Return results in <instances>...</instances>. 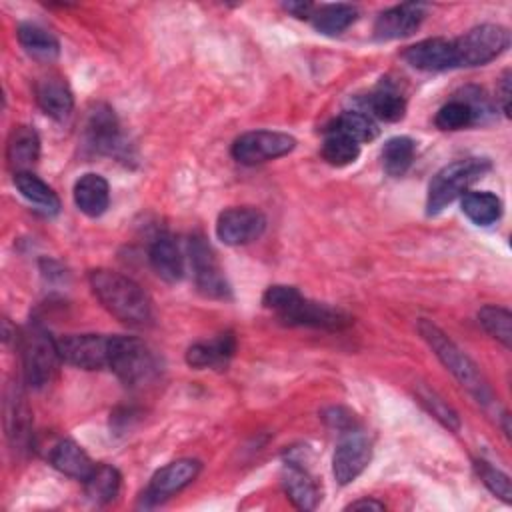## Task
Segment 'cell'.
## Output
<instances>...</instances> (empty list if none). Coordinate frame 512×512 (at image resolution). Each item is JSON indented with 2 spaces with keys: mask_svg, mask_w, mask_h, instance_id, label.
<instances>
[{
  "mask_svg": "<svg viewBox=\"0 0 512 512\" xmlns=\"http://www.w3.org/2000/svg\"><path fill=\"white\" fill-rule=\"evenodd\" d=\"M120 472L108 464H96L90 476L84 480L86 496L96 504H106L114 500L120 492Z\"/></svg>",
  "mask_w": 512,
  "mask_h": 512,
  "instance_id": "cell-28",
  "label": "cell"
},
{
  "mask_svg": "<svg viewBox=\"0 0 512 512\" xmlns=\"http://www.w3.org/2000/svg\"><path fill=\"white\" fill-rule=\"evenodd\" d=\"M86 140L96 152L104 154H116L120 150V130H118V120L114 112L98 104L86 122Z\"/></svg>",
  "mask_w": 512,
  "mask_h": 512,
  "instance_id": "cell-17",
  "label": "cell"
},
{
  "mask_svg": "<svg viewBox=\"0 0 512 512\" xmlns=\"http://www.w3.org/2000/svg\"><path fill=\"white\" fill-rule=\"evenodd\" d=\"M488 158H462L446 164L440 168L428 186V198H426V212L438 214L448 204H452L458 196H462L476 180H480L490 170Z\"/></svg>",
  "mask_w": 512,
  "mask_h": 512,
  "instance_id": "cell-5",
  "label": "cell"
},
{
  "mask_svg": "<svg viewBox=\"0 0 512 512\" xmlns=\"http://www.w3.org/2000/svg\"><path fill=\"white\" fill-rule=\"evenodd\" d=\"M14 186L42 214H46V216L58 214V210H60L58 194L44 180H40L36 174H32V172L14 174Z\"/></svg>",
  "mask_w": 512,
  "mask_h": 512,
  "instance_id": "cell-24",
  "label": "cell"
},
{
  "mask_svg": "<svg viewBox=\"0 0 512 512\" xmlns=\"http://www.w3.org/2000/svg\"><path fill=\"white\" fill-rule=\"evenodd\" d=\"M188 260L196 280L198 290L208 298H230V284L224 276V270L202 236H192L188 242Z\"/></svg>",
  "mask_w": 512,
  "mask_h": 512,
  "instance_id": "cell-9",
  "label": "cell"
},
{
  "mask_svg": "<svg viewBox=\"0 0 512 512\" xmlns=\"http://www.w3.org/2000/svg\"><path fill=\"white\" fill-rule=\"evenodd\" d=\"M108 368L126 386H142L156 374V360L140 338L112 336Z\"/></svg>",
  "mask_w": 512,
  "mask_h": 512,
  "instance_id": "cell-7",
  "label": "cell"
},
{
  "mask_svg": "<svg viewBox=\"0 0 512 512\" xmlns=\"http://www.w3.org/2000/svg\"><path fill=\"white\" fill-rule=\"evenodd\" d=\"M200 468H202V464L194 458H180V460H174V462L162 466L160 470L154 472V476L144 492V498L152 500L156 504V502L180 492L198 476Z\"/></svg>",
  "mask_w": 512,
  "mask_h": 512,
  "instance_id": "cell-13",
  "label": "cell"
},
{
  "mask_svg": "<svg viewBox=\"0 0 512 512\" xmlns=\"http://www.w3.org/2000/svg\"><path fill=\"white\" fill-rule=\"evenodd\" d=\"M360 156V144L342 132L332 128L326 130L322 142V158L332 166H348Z\"/></svg>",
  "mask_w": 512,
  "mask_h": 512,
  "instance_id": "cell-33",
  "label": "cell"
},
{
  "mask_svg": "<svg viewBox=\"0 0 512 512\" xmlns=\"http://www.w3.org/2000/svg\"><path fill=\"white\" fill-rule=\"evenodd\" d=\"M372 116L384 120V122H398L404 118L406 112V100L404 96L392 88L390 84H380L366 100Z\"/></svg>",
  "mask_w": 512,
  "mask_h": 512,
  "instance_id": "cell-29",
  "label": "cell"
},
{
  "mask_svg": "<svg viewBox=\"0 0 512 512\" xmlns=\"http://www.w3.org/2000/svg\"><path fill=\"white\" fill-rule=\"evenodd\" d=\"M236 350L232 332H222L208 342H196L186 352V362L192 368H224Z\"/></svg>",
  "mask_w": 512,
  "mask_h": 512,
  "instance_id": "cell-19",
  "label": "cell"
},
{
  "mask_svg": "<svg viewBox=\"0 0 512 512\" xmlns=\"http://www.w3.org/2000/svg\"><path fill=\"white\" fill-rule=\"evenodd\" d=\"M404 60L424 72H442L456 68L454 42L446 38H426L404 50Z\"/></svg>",
  "mask_w": 512,
  "mask_h": 512,
  "instance_id": "cell-15",
  "label": "cell"
},
{
  "mask_svg": "<svg viewBox=\"0 0 512 512\" xmlns=\"http://www.w3.org/2000/svg\"><path fill=\"white\" fill-rule=\"evenodd\" d=\"M262 304L268 310H272L284 324H290V326L340 330L352 322V318L344 310L328 306L324 302L308 300L294 286L274 284L266 288L262 296Z\"/></svg>",
  "mask_w": 512,
  "mask_h": 512,
  "instance_id": "cell-2",
  "label": "cell"
},
{
  "mask_svg": "<svg viewBox=\"0 0 512 512\" xmlns=\"http://www.w3.org/2000/svg\"><path fill=\"white\" fill-rule=\"evenodd\" d=\"M266 216L250 206L226 208L216 220V236L228 246H242L262 236Z\"/></svg>",
  "mask_w": 512,
  "mask_h": 512,
  "instance_id": "cell-12",
  "label": "cell"
},
{
  "mask_svg": "<svg viewBox=\"0 0 512 512\" xmlns=\"http://www.w3.org/2000/svg\"><path fill=\"white\" fill-rule=\"evenodd\" d=\"M510 70H506L500 78V86H498V100H500V106L504 110L506 116H510V100H512V90H510Z\"/></svg>",
  "mask_w": 512,
  "mask_h": 512,
  "instance_id": "cell-39",
  "label": "cell"
},
{
  "mask_svg": "<svg viewBox=\"0 0 512 512\" xmlns=\"http://www.w3.org/2000/svg\"><path fill=\"white\" fill-rule=\"evenodd\" d=\"M372 458L370 440L358 430L342 432V438L332 456V474L340 486L356 480Z\"/></svg>",
  "mask_w": 512,
  "mask_h": 512,
  "instance_id": "cell-11",
  "label": "cell"
},
{
  "mask_svg": "<svg viewBox=\"0 0 512 512\" xmlns=\"http://www.w3.org/2000/svg\"><path fill=\"white\" fill-rule=\"evenodd\" d=\"M36 100L38 106L54 120H64L70 116L74 108V96L70 86L60 76L42 78L36 84Z\"/></svg>",
  "mask_w": 512,
  "mask_h": 512,
  "instance_id": "cell-22",
  "label": "cell"
},
{
  "mask_svg": "<svg viewBox=\"0 0 512 512\" xmlns=\"http://www.w3.org/2000/svg\"><path fill=\"white\" fill-rule=\"evenodd\" d=\"M416 154V144L408 136H394L386 140L382 148V166L388 176H404L412 166Z\"/></svg>",
  "mask_w": 512,
  "mask_h": 512,
  "instance_id": "cell-30",
  "label": "cell"
},
{
  "mask_svg": "<svg viewBox=\"0 0 512 512\" xmlns=\"http://www.w3.org/2000/svg\"><path fill=\"white\" fill-rule=\"evenodd\" d=\"M462 212L476 226H490L502 216V200L488 190L466 192L462 196Z\"/></svg>",
  "mask_w": 512,
  "mask_h": 512,
  "instance_id": "cell-27",
  "label": "cell"
},
{
  "mask_svg": "<svg viewBox=\"0 0 512 512\" xmlns=\"http://www.w3.org/2000/svg\"><path fill=\"white\" fill-rule=\"evenodd\" d=\"M358 18V10L352 4H324L314 8L310 20L312 26L326 36H338Z\"/></svg>",
  "mask_w": 512,
  "mask_h": 512,
  "instance_id": "cell-26",
  "label": "cell"
},
{
  "mask_svg": "<svg viewBox=\"0 0 512 512\" xmlns=\"http://www.w3.org/2000/svg\"><path fill=\"white\" fill-rule=\"evenodd\" d=\"M420 400H422V404L432 412V416H436L444 426H448V428H452V430H458V428H460L458 414H456L440 396H436V394L430 392V390H420Z\"/></svg>",
  "mask_w": 512,
  "mask_h": 512,
  "instance_id": "cell-37",
  "label": "cell"
},
{
  "mask_svg": "<svg viewBox=\"0 0 512 512\" xmlns=\"http://www.w3.org/2000/svg\"><path fill=\"white\" fill-rule=\"evenodd\" d=\"M386 506L374 498H360L346 506V510H384Z\"/></svg>",
  "mask_w": 512,
  "mask_h": 512,
  "instance_id": "cell-41",
  "label": "cell"
},
{
  "mask_svg": "<svg viewBox=\"0 0 512 512\" xmlns=\"http://www.w3.org/2000/svg\"><path fill=\"white\" fill-rule=\"evenodd\" d=\"M40 158V138L32 126L18 124L6 142V160L14 174L30 172Z\"/></svg>",
  "mask_w": 512,
  "mask_h": 512,
  "instance_id": "cell-16",
  "label": "cell"
},
{
  "mask_svg": "<svg viewBox=\"0 0 512 512\" xmlns=\"http://www.w3.org/2000/svg\"><path fill=\"white\" fill-rule=\"evenodd\" d=\"M434 122L440 130H462V128L476 122V114L464 98L462 100H450L436 112Z\"/></svg>",
  "mask_w": 512,
  "mask_h": 512,
  "instance_id": "cell-35",
  "label": "cell"
},
{
  "mask_svg": "<svg viewBox=\"0 0 512 512\" xmlns=\"http://www.w3.org/2000/svg\"><path fill=\"white\" fill-rule=\"evenodd\" d=\"M56 340H58V350H60L62 362L76 366V368H84V370L108 368L112 336L66 334Z\"/></svg>",
  "mask_w": 512,
  "mask_h": 512,
  "instance_id": "cell-10",
  "label": "cell"
},
{
  "mask_svg": "<svg viewBox=\"0 0 512 512\" xmlns=\"http://www.w3.org/2000/svg\"><path fill=\"white\" fill-rule=\"evenodd\" d=\"M282 8H284L286 12H290L292 16H296V18H306V20H310V16H312V12H314L316 6L310 4V2H284Z\"/></svg>",
  "mask_w": 512,
  "mask_h": 512,
  "instance_id": "cell-40",
  "label": "cell"
},
{
  "mask_svg": "<svg viewBox=\"0 0 512 512\" xmlns=\"http://www.w3.org/2000/svg\"><path fill=\"white\" fill-rule=\"evenodd\" d=\"M90 286L100 304L126 326H148L152 322V302L132 278L98 268L90 272Z\"/></svg>",
  "mask_w": 512,
  "mask_h": 512,
  "instance_id": "cell-1",
  "label": "cell"
},
{
  "mask_svg": "<svg viewBox=\"0 0 512 512\" xmlns=\"http://www.w3.org/2000/svg\"><path fill=\"white\" fill-rule=\"evenodd\" d=\"M74 202L78 210L90 218L104 214L110 204V188L106 178L96 172L80 176L74 184Z\"/></svg>",
  "mask_w": 512,
  "mask_h": 512,
  "instance_id": "cell-21",
  "label": "cell"
},
{
  "mask_svg": "<svg viewBox=\"0 0 512 512\" xmlns=\"http://www.w3.org/2000/svg\"><path fill=\"white\" fill-rule=\"evenodd\" d=\"M336 132L346 134L348 138H352L354 142L362 144V142H372L378 136V126L372 120V116L358 112V110H348L342 112L330 126Z\"/></svg>",
  "mask_w": 512,
  "mask_h": 512,
  "instance_id": "cell-32",
  "label": "cell"
},
{
  "mask_svg": "<svg viewBox=\"0 0 512 512\" xmlns=\"http://www.w3.org/2000/svg\"><path fill=\"white\" fill-rule=\"evenodd\" d=\"M478 320L492 338H496L502 346L510 348V342H512V314L506 308L484 306L478 312Z\"/></svg>",
  "mask_w": 512,
  "mask_h": 512,
  "instance_id": "cell-34",
  "label": "cell"
},
{
  "mask_svg": "<svg viewBox=\"0 0 512 512\" xmlns=\"http://www.w3.org/2000/svg\"><path fill=\"white\" fill-rule=\"evenodd\" d=\"M50 462L56 470H60L62 474L76 478V480H86L90 476V472L94 470V462L90 460V456L82 450V446H78L74 440L64 438L60 440L52 452H50Z\"/></svg>",
  "mask_w": 512,
  "mask_h": 512,
  "instance_id": "cell-23",
  "label": "cell"
},
{
  "mask_svg": "<svg viewBox=\"0 0 512 512\" xmlns=\"http://www.w3.org/2000/svg\"><path fill=\"white\" fill-rule=\"evenodd\" d=\"M22 368L26 384L32 388H42L50 384L60 368L62 356L58 350V340L50 336L40 324H28L18 336Z\"/></svg>",
  "mask_w": 512,
  "mask_h": 512,
  "instance_id": "cell-3",
  "label": "cell"
},
{
  "mask_svg": "<svg viewBox=\"0 0 512 512\" xmlns=\"http://www.w3.org/2000/svg\"><path fill=\"white\" fill-rule=\"evenodd\" d=\"M282 486L292 504L300 510H314L320 500V490L312 474L298 462L288 460L282 468Z\"/></svg>",
  "mask_w": 512,
  "mask_h": 512,
  "instance_id": "cell-18",
  "label": "cell"
},
{
  "mask_svg": "<svg viewBox=\"0 0 512 512\" xmlns=\"http://www.w3.org/2000/svg\"><path fill=\"white\" fill-rule=\"evenodd\" d=\"M418 330L422 338L428 342V346L434 350L438 360L452 372V376L474 396L478 402H488L490 400V388L488 382L484 380L482 372L478 366L432 322L420 320Z\"/></svg>",
  "mask_w": 512,
  "mask_h": 512,
  "instance_id": "cell-4",
  "label": "cell"
},
{
  "mask_svg": "<svg viewBox=\"0 0 512 512\" xmlns=\"http://www.w3.org/2000/svg\"><path fill=\"white\" fill-rule=\"evenodd\" d=\"M296 138L278 130H252L240 134L232 144V156L240 164L254 166L290 154Z\"/></svg>",
  "mask_w": 512,
  "mask_h": 512,
  "instance_id": "cell-8",
  "label": "cell"
},
{
  "mask_svg": "<svg viewBox=\"0 0 512 512\" xmlns=\"http://www.w3.org/2000/svg\"><path fill=\"white\" fill-rule=\"evenodd\" d=\"M426 16V6L416 4V2H406L392 6L384 12L374 22V38L376 40H398L406 38L412 32L418 30Z\"/></svg>",
  "mask_w": 512,
  "mask_h": 512,
  "instance_id": "cell-14",
  "label": "cell"
},
{
  "mask_svg": "<svg viewBox=\"0 0 512 512\" xmlns=\"http://www.w3.org/2000/svg\"><path fill=\"white\" fill-rule=\"evenodd\" d=\"M456 68L482 66L498 58L510 46V32L500 24H480L452 40Z\"/></svg>",
  "mask_w": 512,
  "mask_h": 512,
  "instance_id": "cell-6",
  "label": "cell"
},
{
  "mask_svg": "<svg viewBox=\"0 0 512 512\" xmlns=\"http://www.w3.org/2000/svg\"><path fill=\"white\" fill-rule=\"evenodd\" d=\"M474 466H476V470H478L480 480L486 484V488H488L494 496L502 498L504 502H510V500H512L510 478H508L504 472H500L498 468L490 466V464L484 462V460H478Z\"/></svg>",
  "mask_w": 512,
  "mask_h": 512,
  "instance_id": "cell-36",
  "label": "cell"
},
{
  "mask_svg": "<svg viewBox=\"0 0 512 512\" xmlns=\"http://www.w3.org/2000/svg\"><path fill=\"white\" fill-rule=\"evenodd\" d=\"M22 400L24 398L14 392L6 402V430L14 450L16 446L18 450H24L30 442V412Z\"/></svg>",
  "mask_w": 512,
  "mask_h": 512,
  "instance_id": "cell-31",
  "label": "cell"
},
{
  "mask_svg": "<svg viewBox=\"0 0 512 512\" xmlns=\"http://www.w3.org/2000/svg\"><path fill=\"white\" fill-rule=\"evenodd\" d=\"M324 420H326L328 426L336 428L340 434L356 428L354 414H350V412L344 410V408H328V410L324 412Z\"/></svg>",
  "mask_w": 512,
  "mask_h": 512,
  "instance_id": "cell-38",
  "label": "cell"
},
{
  "mask_svg": "<svg viewBox=\"0 0 512 512\" xmlns=\"http://www.w3.org/2000/svg\"><path fill=\"white\" fill-rule=\"evenodd\" d=\"M16 34H18L20 46L32 58L42 60V62H52V60L58 58L60 44L46 28H42L38 24H32V22H24V24L18 26Z\"/></svg>",
  "mask_w": 512,
  "mask_h": 512,
  "instance_id": "cell-25",
  "label": "cell"
},
{
  "mask_svg": "<svg viewBox=\"0 0 512 512\" xmlns=\"http://www.w3.org/2000/svg\"><path fill=\"white\" fill-rule=\"evenodd\" d=\"M150 264L154 272L166 282H178L184 276L186 262L184 254L170 234H160L150 246Z\"/></svg>",
  "mask_w": 512,
  "mask_h": 512,
  "instance_id": "cell-20",
  "label": "cell"
}]
</instances>
